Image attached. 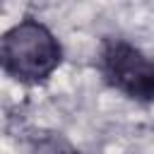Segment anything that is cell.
Here are the masks:
<instances>
[{
  "label": "cell",
  "mask_w": 154,
  "mask_h": 154,
  "mask_svg": "<svg viewBox=\"0 0 154 154\" xmlns=\"http://www.w3.org/2000/svg\"><path fill=\"white\" fill-rule=\"evenodd\" d=\"M63 58L65 51L58 36L31 14H24L0 38L2 72L24 87L46 84L63 65Z\"/></svg>",
  "instance_id": "cell-1"
},
{
  "label": "cell",
  "mask_w": 154,
  "mask_h": 154,
  "mask_svg": "<svg viewBox=\"0 0 154 154\" xmlns=\"http://www.w3.org/2000/svg\"><path fill=\"white\" fill-rule=\"evenodd\" d=\"M96 72L101 82L125 99L154 103V58L123 36H101L96 51Z\"/></svg>",
  "instance_id": "cell-2"
},
{
  "label": "cell",
  "mask_w": 154,
  "mask_h": 154,
  "mask_svg": "<svg viewBox=\"0 0 154 154\" xmlns=\"http://www.w3.org/2000/svg\"><path fill=\"white\" fill-rule=\"evenodd\" d=\"M29 154H79V152H77L75 147H70L63 137L51 135V137H41V140H36V142L31 144Z\"/></svg>",
  "instance_id": "cell-3"
}]
</instances>
